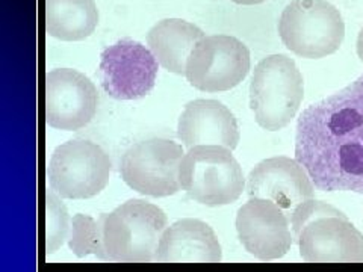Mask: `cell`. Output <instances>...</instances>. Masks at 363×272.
Wrapping results in <instances>:
<instances>
[{
  "mask_svg": "<svg viewBox=\"0 0 363 272\" xmlns=\"http://www.w3.org/2000/svg\"><path fill=\"white\" fill-rule=\"evenodd\" d=\"M230 2L236 3V5H244V6H251V5H259L267 2V0H230Z\"/></svg>",
  "mask_w": 363,
  "mask_h": 272,
  "instance_id": "44dd1931",
  "label": "cell"
},
{
  "mask_svg": "<svg viewBox=\"0 0 363 272\" xmlns=\"http://www.w3.org/2000/svg\"><path fill=\"white\" fill-rule=\"evenodd\" d=\"M45 207H47V230H45V251L53 254L58 251L66 241H68L71 224L67 207L61 202L54 190L45 194Z\"/></svg>",
  "mask_w": 363,
  "mask_h": 272,
  "instance_id": "d6986e66",
  "label": "cell"
},
{
  "mask_svg": "<svg viewBox=\"0 0 363 272\" xmlns=\"http://www.w3.org/2000/svg\"><path fill=\"white\" fill-rule=\"evenodd\" d=\"M98 9L94 0H45V31L61 41H82L94 33Z\"/></svg>",
  "mask_w": 363,
  "mask_h": 272,
  "instance_id": "e0dca14e",
  "label": "cell"
},
{
  "mask_svg": "<svg viewBox=\"0 0 363 272\" xmlns=\"http://www.w3.org/2000/svg\"><path fill=\"white\" fill-rule=\"evenodd\" d=\"M177 136L186 149L195 145L238 147L241 133L238 120L229 107L218 100L198 98L189 102L179 116Z\"/></svg>",
  "mask_w": 363,
  "mask_h": 272,
  "instance_id": "5bb4252c",
  "label": "cell"
},
{
  "mask_svg": "<svg viewBox=\"0 0 363 272\" xmlns=\"http://www.w3.org/2000/svg\"><path fill=\"white\" fill-rule=\"evenodd\" d=\"M251 67L250 50L230 35L200 40L186 63V79L203 93H224L238 86Z\"/></svg>",
  "mask_w": 363,
  "mask_h": 272,
  "instance_id": "ba28073f",
  "label": "cell"
},
{
  "mask_svg": "<svg viewBox=\"0 0 363 272\" xmlns=\"http://www.w3.org/2000/svg\"><path fill=\"white\" fill-rule=\"evenodd\" d=\"M96 85L84 73L57 68L45 76V120L53 129L76 132L88 126L97 112Z\"/></svg>",
  "mask_w": 363,
  "mask_h": 272,
  "instance_id": "30bf717a",
  "label": "cell"
},
{
  "mask_svg": "<svg viewBox=\"0 0 363 272\" xmlns=\"http://www.w3.org/2000/svg\"><path fill=\"white\" fill-rule=\"evenodd\" d=\"M103 221L105 213L100 215L98 220L93 216L77 213L71 220V230L68 236V247L76 254V257L82 259L89 254L102 260H109L103 241Z\"/></svg>",
  "mask_w": 363,
  "mask_h": 272,
  "instance_id": "ac0fdd59",
  "label": "cell"
},
{
  "mask_svg": "<svg viewBox=\"0 0 363 272\" xmlns=\"http://www.w3.org/2000/svg\"><path fill=\"white\" fill-rule=\"evenodd\" d=\"M223 250L205 221L184 218L163 230L156 252L159 263H220Z\"/></svg>",
  "mask_w": 363,
  "mask_h": 272,
  "instance_id": "9a60e30c",
  "label": "cell"
},
{
  "mask_svg": "<svg viewBox=\"0 0 363 272\" xmlns=\"http://www.w3.org/2000/svg\"><path fill=\"white\" fill-rule=\"evenodd\" d=\"M185 153L182 145L163 138L133 144L120 162L124 183L149 197H170L180 190L179 169Z\"/></svg>",
  "mask_w": 363,
  "mask_h": 272,
  "instance_id": "52a82bcc",
  "label": "cell"
},
{
  "mask_svg": "<svg viewBox=\"0 0 363 272\" xmlns=\"http://www.w3.org/2000/svg\"><path fill=\"white\" fill-rule=\"evenodd\" d=\"M168 227L165 212L145 199L133 198L105 213L103 241L112 262L149 263L156 260L161 236Z\"/></svg>",
  "mask_w": 363,
  "mask_h": 272,
  "instance_id": "3957f363",
  "label": "cell"
},
{
  "mask_svg": "<svg viewBox=\"0 0 363 272\" xmlns=\"http://www.w3.org/2000/svg\"><path fill=\"white\" fill-rule=\"evenodd\" d=\"M295 159L324 192L363 195V75L299 115Z\"/></svg>",
  "mask_w": 363,
  "mask_h": 272,
  "instance_id": "6da1fadb",
  "label": "cell"
},
{
  "mask_svg": "<svg viewBox=\"0 0 363 272\" xmlns=\"http://www.w3.org/2000/svg\"><path fill=\"white\" fill-rule=\"evenodd\" d=\"M304 98V80L292 58L269 54L253 71L250 107L254 120L268 132H277L294 120Z\"/></svg>",
  "mask_w": 363,
  "mask_h": 272,
  "instance_id": "7a4b0ae2",
  "label": "cell"
},
{
  "mask_svg": "<svg viewBox=\"0 0 363 272\" xmlns=\"http://www.w3.org/2000/svg\"><path fill=\"white\" fill-rule=\"evenodd\" d=\"M205 32L182 18H163L147 33V44L159 66L179 76L186 75V63Z\"/></svg>",
  "mask_w": 363,
  "mask_h": 272,
  "instance_id": "2e32d148",
  "label": "cell"
},
{
  "mask_svg": "<svg viewBox=\"0 0 363 272\" xmlns=\"http://www.w3.org/2000/svg\"><path fill=\"white\" fill-rule=\"evenodd\" d=\"M236 232L242 247L262 262L281 259L294 242L289 216L276 203L258 197L239 207Z\"/></svg>",
  "mask_w": 363,
  "mask_h": 272,
  "instance_id": "8fae6325",
  "label": "cell"
},
{
  "mask_svg": "<svg viewBox=\"0 0 363 272\" xmlns=\"http://www.w3.org/2000/svg\"><path fill=\"white\" fill-rule=\"evenodd\" d=\"M247 194L250 198L269 199L290 216L299 204L315 198V185L297 159L274 156L259 162L250 171Z\"/></svg>",
  "mask_w": 363,
  "mask_h": 272,
  "instance_id": "4fadbf2b",
  "label": "cell"
},
{
  "mask_svg": "<svg viewBox=\"0 0 363 272\" xmlns=\"http://www.w3.org/2000/svg\"><path fill=\"white\" fill-rule=\"evenodd\" d=\"M280 40L299 58L321 59L341 49L345 23L327 0H292L279 20Z\"/></svg>",
  "mask_w": 363,
  "mask_h": 272,
  "instance_id": "5b68a950",
  "label": "cell"
},
{
  "mask_svg": "<svg viewBox=\"0 0 363 272\" xmlns=\"http://www.w3.org/2000/svg\"><path fill=\"white\" fill-rule=\"evenodd\" d=\"M356 50H357V56L360 58V61L363 62V27L359 32V36H357V44H356Z\"/></svg>",
  "mask_w": 363,
  "mask_h": 272,
  "instance_id": "ffe728a7",
  "label": "cell"
},
{
  "mask_svg": "<svg viewBox=\"0 0 363 272\" xmlns=\"http://www.w3.org/2000/svg\"><path fill=\"white\" fill-rule=\"evenodd\" d=\"M233 150L223 145H195L180 163V186L189 198L207 206L220 207L239 199L245 177Z\"/></svg>",
  "mask_w": 363,
  "mask_h": 272,
  "instance_id": "277c9868",
  "label": "cell"
},
{
  "mask_svg": "<svg viewBox=\"0 0 363 272\" xmlns=\"http://www.w3.org/2000/svg\"><path fill=\"white\" fill-rule=\"evenodd\" d=\"M295 242L307 263H363V234L341 211L313 218Z\"/></svg>",
  "mask_w": 363,
  "mask_h": 272,
  "instance_id": "7c38bea8",
  "label": "cell"
},
{
  "mask_svg": "<svg viewBox=\"0 0 363 272\" xmlns=\"http://www.w3.org/2000/svg\"><path fill=\"white\" fill-rule=\"evenodd\" d=\"M105 93L115 100H138L154 88L159 62L141 43L123 38L109 45L100 56Z\"/></svg>",
  "mask_w": 363,
  "mask_h": 272,
  "instance_id": "9c48e42d",
  "label": "cell"
},
{
  "mask_svg": "<svg viewBox=\"0 0 363 272\" xmlns=\"http://www.w3.org/2000/svg\"><path fill=\"white\" fill-rule=\"evenodd\" d=\"M112 162L98 144L71 139L54 149L49 162V183L61 198L85 199L109 183Z\"/></svg>",
  "mask_w": 363,
  "mask_h": 272,
  "instance_id": "8992f818",
  "label": "cell"
}]
</instances>
